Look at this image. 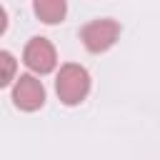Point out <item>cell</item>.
I'll use <instances>...</instances> for the list:
<instances>
[{"label": "cell", "mask_w": 160, "mask_h": 160, "mask_svg": "<svg viewBox=\"0 0 160 160\" xmlns=\"http://www.w3.org/2000/svg\"><path fill=\"white\" fill-rule=\"evenodd\" d=\"M55 90H58L60 102L80 105L88 98V92H90V75H88V70L82 65H78V62L62 65L58 78H55Z\"/></svg>", "instance_id": "cell-1"}, {"label": "cell", "mask_w": 160, "mask_h": 160, "mask_svg": "<svg viewBox=\"0 0 160 160\" xmlns=\"http://www.w3.org/2000/svg\"><path fill=\"white\" fill-rule=\"evenodd\" d=\"M118 35H120V22L118 20H110V18L92 20V22H88L80 30V40H82V45L90 52H105L108 48L115 45Z\"/></svg>", "instance_id": "cell-2"}, {"label": "cell", "mask_w": 160, "mask_h": 160, "mask_svg": "<svg viewBox=\"0 0 160 160\" xmlns=\"http://www.w3.org/2000/svg\"><path fill=\"white\" fill-rule=\"evenodd\" d=\"M22 62L38 72V75H45L50 70H55L58 65V55H55V48L48 38H30L25 50H22Z\"/></svg>", "instance_id": "cell-3"}, {"label": "cell", "mask_w": 160, "mask_h": 160, "mask_svg": "<svg viewBox=\"0 0 160 160\" xmlns=\"http://www.w3.org/2000/svg\"><path fill=\"white\" fill-rule=\"evenodd\" d=\"M12 102L25 110V112H32L38 108L45 105V88L42 82L35 78V75H20L15 80V88H12Z\"/></svg>", "instance_id": "cell-4"}, {"label": "cell", "mask_w": 160, "mask_h": 160, "mask_svg": "<svg viewBox=\"0 0 160 160\" xmlns=\"http://www.w3.org/2000/svg\"><path fill=\"white\" fill-rule=\"evenodd\" d=\"M32 10H35V15H38L42 22L55 25V22H62V18H65V12H68V5H65L62 0H35Z\"/></svg>", "instance_id": "cell-5"}, {"label": "cell", "mask_w": 160, "mask_h": 160, "mask_svg": "<svg viewBox=\"0 0 160 160\" xmlns=\"http://www.w3.org/2000/svg\"><path fill=\"white\" fill-rule=\"evenodd\" d=\"M15 68H18L15 58H12L8 50H2V52H0V85H2V88H8V85L15 80Z\"/></svg>", "instance_id": "cell-6"}]
</instances>
